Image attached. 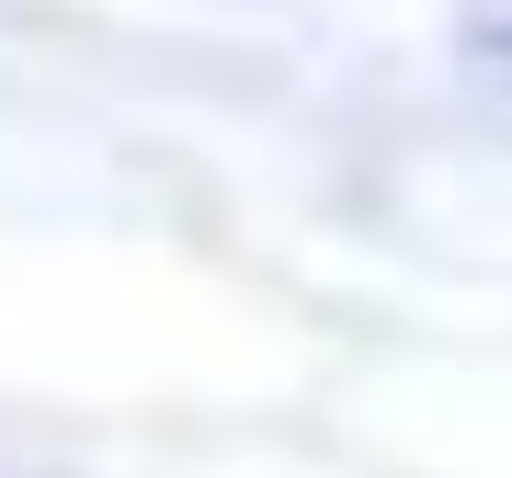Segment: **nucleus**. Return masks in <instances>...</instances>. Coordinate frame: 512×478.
<instances>
[{"instance_id": "f257e3e1", "label": "nucleus", "mask_w": 512, "mask_h": 478, "mask_svg": "<svg viewBox=\"0 0 512 478\" xmlns=\"http://www.w3.org/2000/svg\"><path fill=\"white\" fill-rule=\"evenodd\" d=\"M490 69H501V80H512V35H490Z\"/></svg>"}]
</instances>
